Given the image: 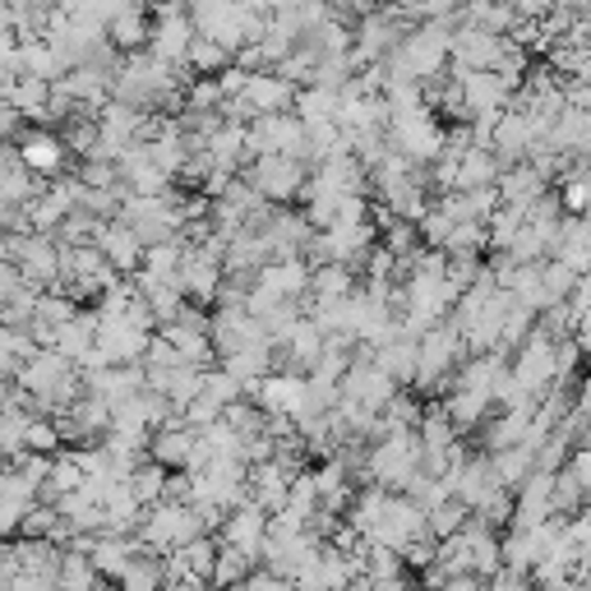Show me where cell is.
I'll return each instance as SVG.
<instances>
[{
  "label": "cell",
  "instance_id": "5b68a950",
  "mask_svg": "<svg viewBox=\"0 0 591 591\" xmlns=\"http://www.w3.org/2000/svg\"><path fill=\"white\" fill-rule=\"evenodd\" d=\"M19 268L33 287H56L60 283V240L51 232H28L23 240V255H19Z\"/></svg>",
  "mask_w": 591,
  "mask_h": 591
},
{
  "label": "cell",
  "instance_id": "8992f818",
  "mask_svg": "<svg viewBox=\"0 0 591 591\" xmlns=\"http://www.w3.org/2000/svg\"><path fill=\"white\" fill-rule=\"evenodd\" d=\"M292 481L296 472L292 466H283L277 457H264V462H250V500L268 513H277L287 504V494H292Z\"/></svg>",
  "mask_w": 591,
  "mask_h": 591
},
{
  "label": "cell",
  "instance_id": "ba28073f",
  "mask_svg": "<svg viewBox=\"0 0 591 591\" xmlns=\"http://www.w3.org/2000/svg\"><path fill=\"white\" fill-rule=\"evenodd\" d=\"M107 33H111V47L116 51H139L148 42V14H144V0H135V6H126L111 23H107Z\"/></svg>",
  "mask_w": 591,
  "mask_h": 591
},
{
  "label": "cell",
  "instance_id": "9c48e42d",
  "mask_svg": "<svg viewBox=\"0 0 591 591\" xmlns=\"http://www.w3.org/2000/svg\"><path fill=\"white\" fill-rule=\"evenodd\" d=\"M6 102H14L28 120H47V102H51V79L42 75H19L6 92Z\"/></svg>",
  "mask_w": 591,
  "mask_h": 591
},
{
  "label": "cell",
  "instance_id": "3957f363",
  "mask_svg": "<svg viewBox=\"0 0 591 591\" xmlns=\"http://www.w3.org/2000/svg\"><path fill=\"white\" fill-rule=\"evenodd\" d=\"M264 536H268V509H259L255 500L250 504H236L223 518V545H232L240 554L264 559Z\"/></svg>",
  "mask_w": 591,
  "mask_h": 591
},
{
  "label": "cell",
  "instance_id": "30bf717a",
  "mask_svg": "<svg viewBox=\"0 0 591 591\" xmlns=\"http://www.w3.org/2000/svg\"><path fill=\"white\" fill-rule=\"evenodd\" d=\"M19 158L33 167V171H56L60 167V158H66V139H56V135H47V130H38V135H23V144H19Z\"/></svg>",
  "mask_w": 591,
  "mask_h": 591
},
{
  "label": "cell",
  "instance_id": "6da1fadb",
  "mask_svg": "<svg viewBox=\"0 0 591 591\" xmlns=\"http://www.w3.org/2000/svg\"><path fill=\"white\" fill-rule=\"evenodd\" d=\"M250 185L268 204H292L296 195H305V167L296 152H264L250 167Z\"/></svg>",
  "mask_w": 591,
  "mask_h": 591
},
{
  "label": "cell",
  "instance_id": "52a82bcc",
  "mask_svg": "<svg viewBox=\"0 0 591 591\" xmlns=\"http://www.w3.org/2000/svg\"><path fill=\"white\" fill-rule=\"evenodd\" d=\"M98 250H102V255H107V259H111L120 273H135L148 245L139 240V232L126 223V217H116V223L107 217V223L98 227Z\"/></svg>",
  "mask_w": 591,
  "mask_h": 591
},
{
  "label": "cell",
  "instance_id": "277c9868",
  "mask_svg": "<svg viewBox=\"0 0 591 591\" xmlns=\"http://www.w3.org/2000/svg\"><path fill=\"white\" fill-rule=\"evenodd\" d=\"M195 19H185L176 6H167L162 14H158V23H152V33H148V51L152 56H162V60H171V66H180L185 70V56H190V42H195Z\"/></svg>",
  "mask_w": 591,
  "mask_h": 591
},
{
  "label": "cell",
  "instance_id": "8fae6325",
  "mask_svg": "<svg viewBox=\"0 0 591 591\" xmlns=\"http://www.w3.org/2000/svg\"><path fill=\"white\" fill-rule=\"evenodd\" d=\"M227 60H232V51H227L223 42H213V38L195 33V42H190V56H185V70H204V75H213V70H223Z\"/></svg>",
  "mask_w": 591,
  "mask_h": 591
},
{
  "label": "cell",
  "instance_id": "7a4b0ae2",
  "mask_svg": "<svg viewBox=\"0 0 591 591\" xmlns=\"http://www.w3.org/2000/svg\"><path fill=\"white\" fill-rule=\"evenodd\" d=\"M264 152H296V158H305V120L287 116V111L255 116V126H250V158H264Z\"/></svg>",
  "mask_w": 591,
  "mask_h": 591
}]
</instances>
